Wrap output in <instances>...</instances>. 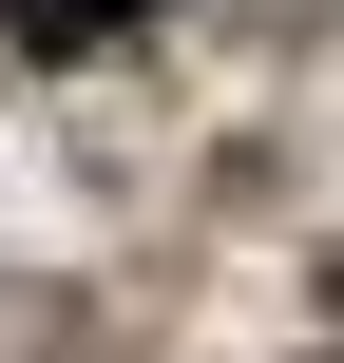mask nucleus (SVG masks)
Listing matches in <instances>:
<instances>
[{
  "label": "nucleus",
  "instance_id": "obj_1",
  "mask_svg": "<svg viewBox=\"0 0 344 363\" xmlns=\"http://www.w3.org/2000/svg\"><path fill=\"white\" fill-rule=\"evenodd\" d=\"M0 38H19L38 77H77V57H115V38H153V0H0Z\"/></svg>",
  "mask_w": 344,
  "mask_h": 363
}]
</instances>
